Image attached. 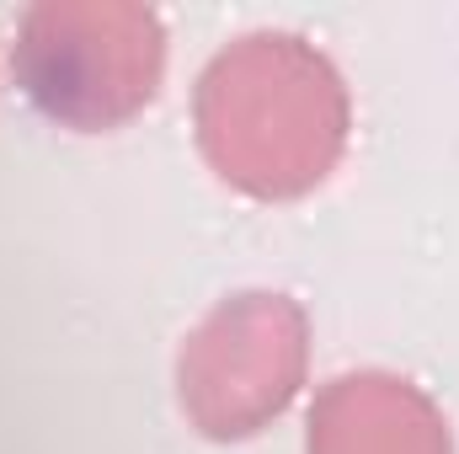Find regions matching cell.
I'll list each match as a JSON object with an SVG mask.
<instances>
[{
	"mask_svg": "<svg viewBox=\"0 0 459 454\" xmlns=\"http://www.w3.org/2000/svg\"><path fill=\"white\" fill-rule=\"evenodd\" d=\"M198 139L225 182L256 198H294L342 155L347 92L299 38L256 32L204 70Z\"/></svg>",
	"mask_w": 459,
	"mask_h": 454,
	"instance_id": "1",
	"label": "cell"
},
{
	"mask_svg": "<svg viewBox=\"0 0 459 454\" xmlns=\"http://www.w3.org/2000/svg\"><path fill=\"white\" fill-rule=\"evenodd\" d=\"M310 454H449V428L411 380L342 374L310 412Z\"/></svg>",
	"mask_w": 459,
	"mask_h": 454,
	"instance_id": "4",
	"label": "cell"
},
{
	"mask_svg": "<svg viewBox=\"0 0 459 454\" xmlns=\"http://www.w3.org/2000/svg\"><path fill=\"white\" fill-rule=\"evenodd\" d=\"M160 22L139 5H38L22 22L16 81L70 128H113L155 97Z\"/></svg>",
	"mask_w": 459,
	"mask_h": 454,
	"instance_id": "2",
	"label": "cell"
},
{
	"mask_svg": "<svg viewBox=\"0 0 459 454\" xmlns=\"http://www.w3.org/2000/svg\"><path fill=\"white\" fill-rule=\"evenodd\" d=\"M182 406L209 439H246L305 380V316L289 294H235L182 347Z\"/></svg>",
	"mask_w": 459,
	"mask_h": 454,
	"instance_id": "3",
	"label": "cell"
}]
</instances>
